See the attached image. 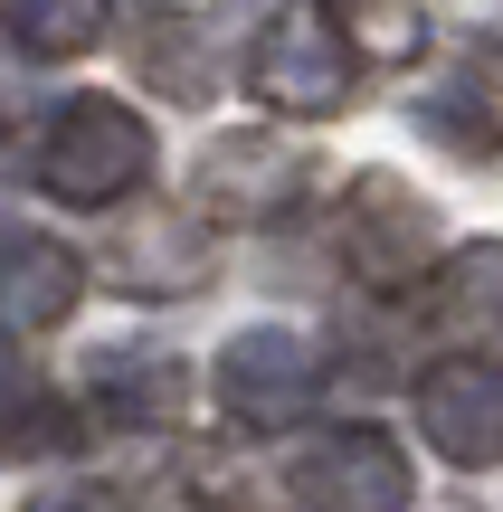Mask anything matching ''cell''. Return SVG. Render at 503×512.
Listing matches in <instances>:
<instances>
[{
    "label": "cell",
    "mask_w": 503,
    "mask_h": 512,
    "mask_svg": "<svg viewBox=\"0 0 503 512\" xmlns=\"http://www.w3.org/2000/svg\"><path fill=\"white\" fill-rule=\"evenodd\" d=\"M95 408H105L114 427H162L171 408H181V370L152 361V351H105V361H95Z\"/></svg>",
    "instance_id": "obj_9"
},
{
    "label": "cell",
    "mask_w": 503,
    "mask_h": 512,
    "mask_svg": "<svg viewBox=\"0 0 503 512\" xmlns=\"http://www.w3.org/2000/svg\"><path fill=\"white\" fill-rule=\"evenodd\" d=\"M114 275H124L133 294H162V285H200V247L181 238L171 219H152L143 238H133L124 256H114Z\"/></svg>",
    "instance_id": "obj_13"
},
{
    "label": "cell",
    "mask_w": 503,
    "mask_h": 512,
    "mask_svg": "<svg viewBox=\"0 0 503 512\" xmlns=\"http://www.w3.org/2000/svg\"><path fill=\"white\" fill-rule=\"evenodd\" d=\"M10 10V38L29 57H76L105 38V0H0Z\"/></svg>",
    "instance_id": "obj_11"
},
{
    "label": "cell",
    "mask_w": 503,
    "mask_h": 512,
    "mask_svg": "<svg viewBox=\"0 0 503 512\" xmlns=\"http://www.w3.org/2000/svg\"><path fill=\"white\" fill-rule=\"evenodd\" d=\"M29 512H124V503H114L105 484H67V494H38Z\"/></svg>",
    "instance_id": "obj_15"
},
{
    "label": "cell",
    "mask_w": 503,
    "mask_h": 512,
    "mask_svg": "<svg viewBox=\"0 0 503 512\" xmlns=\"http://www.w3.org/2000/svg\"><path fill=\"white\" fill-rule=\"evenodd\" d=\"M418 427L447 465H503V361H475V351L437 361L418 380Z\"/></svg>",
    "instance_id": "obj_5"
},
{
    "label": "cell",
    "mask_w": 503,
    "mask_h": 512,
    "mask_svg": "<svg viewBox=\"0 0 503 512\" xmlns=\"http://www.w3.org/2000/svg\"><path fill=\"white\" fill-rule=\"evenodd\" d=\"M428 124H437V143H456V152H503V105L475 95V76H456V86L437 95Z\"/></svg>",
    "instance_id": "obj_14"
},
{
    "label": "cell",
    "mask_w": 503,
    "mask_h": 512,
    "mask_svg": "<svg viewBox=\"0 0 503 512\" xmlns=\"http://www.w3.org/2000/svg\"><path fill=\"white\" fill-rule=\"evenodd\" d=\"M143 171H152V133H143V114L114 105V95L57 105L48 143H38V181L67 209H114L124 190H143Z\"/></svg>",
    "instance_id": "obj_2"
},
{
    "label": "cell",
    "mask_w": 503,
    "mask_h": 512,
    "mask_svg": "<svg viewBox=\"0 0 503 512\" xmlns=\"http://www.w3.org/2000/svg\"><path fill=\"white\" fill-rule=\"evenodd\" d=\"M304 512H409V456L380 427H333L295 456Z\"/></svg>",
    "instance_id": "obj_3"
},
{
    "label": "cell",
    "mask_w": 503,
    "mask_h": 512,
    "mask_svg": "<svg viewBox=\"0 0 503 512\" xmlns=\"http://www.w3.org/2000/svg\"><path fill=\"white\" fill-rule=\"evenodd\" d=\"M352 76H361V48L342 38V19L323 0H285L276 19L257 29L247 48V95L285 124H323V114L352 105Z\"/></svg>",
    "instance_id": "obj_1"
},
{
    "label": "cell",
    "mask_w": 503,
    "mask_h": 512,
    "mask_svg": "<svg viewBox=\"0 0 503 512\" xmlns=\"http://www.w3.org/2000/svg\"><path fill=\"white\" fill-rule=\"evenodd\" d=\"M0 446H10V456L57 446V408H48V389H38V370L19 361V351H0Z\"/></svg>",
    "instance_id": "obj_12"
},
{
    "label": "cell",
    "mask_w": 503,
    "mask_h": 512,
    "mask_svg": "<svg viewBox=\"0 0 503 512\" xmlns=\"http://www.w3.org/2000/svg\"><path fill=\"white\" fill-rule=\"evenodd\" d=\"M314 389H323V361L276 323L238 332V342L219 351V408L247 418V427H295L304 408H314Z\"/></svg>",
    "instance_id": "obj_4"
},
{
    "label": "cell",
    "mask_w": 503,
    "mask_h": 512,
    "mask_svg": "<svg viewBox=\"0 0 503 512\" xmlns=\"http://www.w3.org/2000/svg\"><path fill=\"white\" fill-rule=\"evenodd\" d=\"M76 294H86V256L57 247V238H0V332H48L76 313Z\"/></svg>",
    "instance_id": "obj_7"
},
{
    "label": "cell",
    "mask_w": 503,
    "mask_h": 512,
    "mask_svg": "<svg viewBox=\"0 0 503 512\" xmlns=\"http://www.w3.org/2000/svg\"><path fill=\"white\" fill-rule=\"evenodd\" d=\"M437 313H447L456 332H475V342H503V238L466 247L437 275Z\"/></svg>",
    "instance_id": "obj_10"
},
{
    "label": "cell",
    "mask_w": 503,
    "mask_h": 512,
    "mask_svg": "<svg viewBox=\"0 0 503 512\" xmlns=\"http://www.w3.org/2000/svg\"><path fill=\"white\" fill-rule=\"evenodd\" d=\"M333 247H342V266H352V275L399 285V275H418V256L437 247V219H428V200H418V190H399L390 171H371V181L342 200Z\"/></svg>",
    "instance_id": "obj_6"
},
{
    "label": "cell",
    "mask_w": 503,
    "mask_h": 512,
    "mask_svg": "<svg viewBox=\"0 0 503 512\" xmlns=\"http://www.w3.org/2000/svg\"><path fill=\"white\" fill-rule=\"evenodd\" d=\"M228 190H247V200H238L247 219H276V209L304 190V162H295V152H266V143H219L209 171H200V200L228 209Z\"/></svg>",
    "instance_id": "obj_8"
}]
</instances>
